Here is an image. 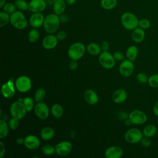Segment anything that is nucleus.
Returning a JSON list of instances; mask_svg holds the SVG:
<instances>
[{
	"instance_id": "f257e3e1",
	"label": "nucleus",
	"mask_w": 158,
	"mask_h": 158,
	"mask_svg": "<svg viewBox=\"0 0 158 158\" xmlns=\"http://www.w3.org/2000/svg\"><path fill=\"white\" fill-rule=\"evenodd\" d=\"M59 16L54 13L48 14L44 17L43 28L45 31L49 34H54L56 33L60 26Z\"/></svg>"
},
{
	"instance_id": "f03ea898",
	"label": "nucleus",
	"mask_w": 158,
	"mask_h": 158,
	"mask_svg": "<svg viewBox=\"0 0 158 158\" xmlns=\"http://www.w3.org/2000/svg\"><path fill=\"white\" fill-rule=\"evenodd\" d=\"M120 22L122 25L127 30H133L138 27L139 20L133 13L125 12L121 15Z\"/></svg>"
},
{
	"instance_id": "7ed1b4c3",
	"label": "nucleus",
	"mask_w": 158,
	"mask_h": 158,
	"mask_svg": "<svg viewBox=\"0 0 158 158\" xmlns=\"http://www.w3.org/2000/svg\"><path fill=\"white\" fill-rule=\"evenodd\" d=\"M10 24L18 30H23L28 25V20L21 10H16L10 14Z\"/></svg>"
},
{
	"instance_id": "20e7f679",
	"label": "nucleus",
	"mask_w": 158,
	"mask_h": 158,
	"mask_svg": "<svg viewBox=\"0 0 158 158\" xmlns=\"http://www.w3.org/2000/svg\"><path fill=\"white\" fill-rule=\"evenodd\" d=\"M86 48L83 43L81 42H76L70 45L68 49V56L71 60H78L80 59L86 51Z\"/></svg>"
},
{
	"instance_id": "39448f33",
	"label": "nucleus",
	"mask_w": 158,
	"mask_h": 158,
	"mask_svg": "<svg viewBox=\"0 0 158 158\" xmlns=\"http://www.w3.org/2000/svg\"><path fill=\"white\" fill-rule=\"evenodd\" d=\"M27 110L23 103L20 101L13 102L10 106V114L12 117L18 118L19 120L23 118L27 112Z\"/></svg>"
},
{
	"instance_id": "423d86ee",
	"label": "nucleus",
	"mask_w": 158,
	"mask_h": 158,
	"mask_svg": "<svg viewBox=\"0 0 158 158\" xmlns=\"http://www.w3.org/2000/svg\"><path fill=\"white\" fill-rule=\"evenodd\" d=\"M15 85L18 91L27 93L31 89L32 83L30 77L25 75H21L15 80Z\"/></svg>"
},
{
	"instance_id": "0eeeda50",
	"label": "nucleus",
	"mask_w": 158,
	"mask_h": 158,
	"mask_svg": "<svg viewBox=\"0 0 158 158\" xmlns=\"http://www.w3.org/2000/svg\"><path fill=\"white\" fill-rule=\"evenodd\" d=\"M115 60L109 51H102L99 56V62L101 65L106 69H112L115 64Z\"/></svg>"
},
{
	"instance_id": "6e6552de",
	"label": "nucleus",
	"mask_w": 158,
	"mask_h": 158,
	"mask_svg": "<svg viewBox=\"0 0 158 158\" xmlns=\"http://www.w3.org/2000/svg\"><path fill=\"white\" fill-rule=\"evenodd\" d=\"M143 137V132L136 128H130L125 133V139L130 144H136L140 142Z\"/></svg>"
},
{
	"instance_id": "1a4fd4ad",
	"label": "nucleus",
	"mask_w": 158,
	"mask_h": 158,
	"mask_svg": "<svg viewBox=\"0 0 158 158\" xmlns=\"http://www.w3.org/2000/svg\"><path fill=\"white\" fill-rule=\"evenodd\" d=\"M128 118L132 124L139 125L146 122L147 115L142 110H133L129 114Z\"/></svg>"
},
{
	"instance_id": "9d476101",
	"label": "nucleus",
	"mask_w": 158,
	"mask_h": 158,
	"mask_svg": "<svg viewBox=\"0 0 158 158\" xmlns=\"http://www.w3.org/2000/svg\"><path fill=\"white\" fill-rule=\"evenodd\" d=\"M15 85L13 78H9L1 86V93L7 99L12 98L15 94Z\"/></svg>"
},
{
	"instance_id": "9b49d317",
	"label": "nucleus",
	"mask_w": 158,
	"mask_h": 158,
	"mask_svg": "<svg viewBox=\"0 0 158 158\" xmlns=\"http://www.w3.org/2000/svg\"><path fill=\"white\" fill-rule=\"evenodd\" d=\"M119 73L123 77L131 76L135 70V65L132 60L124 59L119 65Z\"/></svg>"
},
{
	"instance_id": "f8f14e48",
	"label": "nucleus",
	"mask_w": 158,
	"mask_h": 158,
	"mask_svg": "<svg viewBox=\"0 0 158 158\" xmlns=\"http://www.w3.org/2000/svg\"><path fill=\"white\" fill-rule=\"evenodd\" d=\"M34 112L37 117L41 120L46 119L49 115V109L48 105L43 102H38L34 107Z\"/></svg>"
},
{
	"instance_id": "ddd939ff",
	"label": "nucleus",
	"mask_w": 158,
	"mask_h": 158,
	"mask_svg": "<svg viewBox=\"0 0 158 158\" xmlns=\"http://www.w3.org/2000/svg\"><path fill=\"white\" fill-rule=\"evenodd\" d=\"M56 153L60 156L69 155L72 149V144L69 141H62L55 145Z\"/></svg>"
},
{
	"instance_id": "4468645a",
	"label": "nucleus",
	"mask_w": 158,
	"mask_h": 158,
	"mask_svg": "<svg viewBox=\"0 0 158 158\" xmlns=\"http://www.w3.org/2000/svg\"><path fill=\"white\" fill-rule=\"evenodd\" d=\"M45 0H30L28 2V10L34 12H42L47 6Z\"/></svg>"
},
{
	"instance_id": "2eb2a0df",
	"label": "nucleus",
	"mask_w": 158,
	"mask_h": 158,
	"mask_svg": "<svg viewBox=\"0 0 158 158\" xmlns=\"http://www.w3.org/2000/svg\"><path fill=\"white\" fill-rule=\"evenodd\" d=\"M41 144L39 138L33 135H29L25 138L23 145L30 150L38 149Z\"/></svg>"
},
{
	"instance_id": "dca6fc26",
	"label": "nucleus",
	"mask_w": 158,
	"mask_h": 158,
	"mask_svg": "<svg viewBox=\"0 0 158 158\" xmlns=\"http://www.w3.org/2000/svg\"><path fill=\"white\" fill-rule=\"evenodd\" d=\"M44 17L41 12L33 13L29 19L30 25L35 28H38L43 26Z\"/></svg>"
},
{
	"instance_id": "f3484780",
	"label": "nucleus",
	"mask_w": 158,
	"mask_h": 158,
	"mask_svg": "<svg viewBox=\"0 0 158 158\" xmlns=\"http://www.w3.org/2000/svg\"><path fill=\"white\" fill-rule=\"evenodd\" d=\"M58 40L56 35L53 34H49L46 35L42 40V46L43 47L47 49H52L57 44Z\"/></svg>"
},
{
	"instance_id": "a211bd4d",
	"label": "nucleus",
	"mask_w": 158,
	"mask_h": 158,
	"mask_svg": "<svg viewBox=\"0 0 158 158\" xmlns=\"http://www.w3.org/2000/svg\"><path fill=\"white\" fill-rule=\"evenodd\" d=\"M123 154V149L118 146H110L105 151V157L106 158H120Z\"/></svg>"
},
{
	"instance_id": "6ab92c4d",
	"label": "nucleus",
	"mask_w": 158,
	"mask_h": 158,
	"mask_svg": "<svg viewBox=\"0 0 158 158\" xmlns=\"http://www.w3.org/2000/svg\"><path fill=\"white\" fill-rule=\"evenodd\" d=\"M84 99L89 105H94L99 101V96L92 89H88L84 93Z\"/></svg>"
},
{
	"instance_id": "aec40b11",
	"label": "nucleus",
	"mask_w": 158,
	"mask_h": 158,
	"mask_svg": "<svg viewBox=\"0 0 158 158\" xmlns=\"http://www.w3.org/2000/svg\"><path fill=\"white\" fill-rule=\"evenodd\" d=\"M127 99V93L124 89H116L112 95V101L116 104H120Z\"/></svg>"
},
{
	"instance_id": "412c9836",
	"label": "nucleus",
	"mask_w": 158,
	"mask_h": 158,
	"mask_svg": "<svg viewBox=\"0 0 158 158\" xmlns=\"http://www.w3.org/2000/svg\"><path fill=\"white\" fill-rule=\"evenodd\" d=\"M131 39L133 41L136 43L142 42L145 38V31L144 30L138 27L132 30L131 32Z\"/></svg>"
},
{
	"instance_id": "4be33fe9",
	"label": "nucleus",
	"mask_w": 158,
	"mask_h": 158,
	"mask_svg": "<svg viewBox=\"0 0 158 158\" xmlns=\"http://www.w3.org/2000/svg\"><path fill=\"white\" fill-rule=\"evenodd\" d=\"M55 135L54 130L50 127H45L42 128L40 133L41 138L44 141L52 139Z\"/></svg>"
},
{
	"instance_id": "5701e85b",
	"label": "nucleus",
	"mask_w": 158,
	"mask_h": 158,
	"mask_svg": "<svg viewBox=\"0 0 158 158\" xmlns=\"http://www.w3.org/2000/svg\"><path fill=\"white\" fill-rule=\"evenodd\" d=\"M66 2L64 0H57L53 6V12L57 15H60L64 13L66 9Z\"/></svg>"
},
{
	"instance_id": "b1692460",
	"label": "nucleus",
	"mask_w": 158,
	"mask_h": 158,
	"mask_svg": "<svg viewBox=\"0 0 158 158\" xmlns=\"http://www.w3.org/2000/svg\"><path fill=\"white\" fill-rule=\"evenodd\" d=\"M87 51L92 56H98L101 52V48L96 43H90L86 47Z\"/></svg>"
},
{
	"instance_id": "393cba45",
	"label": "nucleus",
	"mask_w": 158,
	"mask_h": 158,
	"mask_svg": "<svg viewBox=\"0 0 158 158\" xmlns=\"http://www.w3.org/2000/svg\"><path fill=\"white\" fill-rule=\"evenodd\" d=\"M142 132L144 136L151 138L156 135L157 133V128L156 125L153 124H148L144 127Z\"/></svg>"
},
{
	"instance_id": "a878e982",
	"label": "nucleus",
	"mask_w": 158,
	"mask_h": 158,
	"mask_svg": "<svg viewBox=\"0 0 158 158\" xmlns=\"http://www.w3.org/2000/svg\"><path fill=\"white\" fill-rule=\"evenodd\" d=\"M51 112L54 118H59L63 115L64 114L63 107L59 104H54L51 107Z\"/></svg>"
},
{
	"instance_id": "bb28decb",
	"label": "nucleus",
	"mask_w": 158,
	"mask_h": 158,
	"mask_svg": "<svg viewBox=\"0 0 158 158\" xmlns=\"http://www.w3.org/2000/svg\"><path fill=\"white\" fill-rule=\"evenodd\" d=\"M138 49L136 46L132 45L129 46L126 51V56L128 59L134 60L138 56Z\"/></svg>"
},
{
	"instance_id": "cd10ccee",
	"label": "nucleus",
	"mask_w": 158,
	"mask_h": 158,
	"mask_svg": "<svg viewBox=\"0 0 158 158\" xmlns=\"http://www.w3.org/2000/svg\"><path fill=\"white\" fill-rule=\"evenodd\" d=\"M9 129L7 122L5 120L1 118L0 120V138L1 139L5 138L7 136Z\"/></svg>"
},
{
	"instance_id": "c85d7f7f",
	"label": "nucleus",
	"mask_w": 158,
	"mask_h": 158,
	"mask_svg": "<svg viewBox=\"0 0 158 158\" xmlns=\"http://www.w3.org/2000/svg\"><path fill=\"white\" fill-rule=\"evenodd\" d=\"M117 4V0H101V6L105 10H112Z\"/></svg>"
},
{
	"instance_id": "c756f323",
	"label": "nucleus",
	"mask_w": 158,
	"mask_h": 158,
	"mask_svg": "<svg viewBox=\"0 0 158 158\" xmlns=\"http://www.w3.org/2000/svg\"><path fill=\"white\" fill-rule=\"evenodd\" d=\"M40 38V32L37 28H33L28 33V40L30 43H36Z\"/></svg>"
},
{
	"instance_id": "7c9ffc66",
	"label": "nucleus",
	"mask_w": 158,
	"mask_h": 158,
	"mask_svg": "<svg viewBox=\"0 0 158 158\" xmlns=\"http://www.w3.org/2000/svg\"><path fill=\"white\" fill-rule=\"evenodd\" d=\"M10 20V15L4 11L0 12V27H4L7 25Z\"/></svg>"
},
{
	"instance_id": "2f4dec72",
	"label": "nucleus",
	"mask_w": 158,
	"mask_h": 158,
	"mask_svg": "<svg viewBox=\"0 0 158 158\" xmlns=\"http://www.w3.org/2000/svg\"><path fill=\"white\" fill-rule=\"evenodd\" d=\"M46 97V91L43 88H38L34 95V99L37 102H42Z\"/></svg>"
},
{
	"instance_id": "473e14b6",
	"label": "nucleus",
	"mask_w": 158,
	"mask_h": 158,
	"mask_svg": "<svg viewBox=\"0 0 158 158\" xmlns=\"http://www.w3.org/2000/svg\"><path fill=\"white\" fill-rule=\"evenodd\" d=\"M23 103L24 104L28 112L31 111L35 106H34V99L31 97H25L23 99Z\"/></svg>"
},
{
	"instance_id": "72a5a7b5",
	"label": "nucleus",
	"mask_w": 158,
	"mask_h": 158,
	"mask_svg": "<svg viewBox=\"0 0 158 158\" xmlns=\"http://www.w3.org/2000/svg\"><path fill=\"white\" fill-rule=\"evenodd\" d=\"M14 4L19 10H28V2L26 0H15Z\"/></svg>"
},
{
	"instance_id": "f704fd0d",
	"label": "nucleus",
	"mask_w": 158,
	"mask_h": 158,
	"mask_svg": "<svg viewBox=\"0 0 158 158\" xmlns=\"http://www.w3.org/2000/svg\"><path fill=\"white\" fill-rule=\"evenodd\" d=\"M2 9L3 11L8 13L10 15L17 10V7H16L14 2L13 3V2H6L4 5V6L2 7Z\"/></svg>"
},
{
	"instance_id": "c9c22d12",
	"label": "nucleus",
	"mask_w": 158,
	"mask_h": 158,
	"mask_svg": "<svg viewBox=\"0 0 158 158\" xmlns=\"http://www.w3.org/2000/svg\"><path fill=\"white\" fill-rule=\"evenodd\" d=\"M42 152L46 156H52L56 153L55 146L51 144H46L41 149Z\"/></svg>"
},
{
	"instance_id": "e433bc0d",
	"label": "nucleus",
	"mask_w": 158,
	"mask_h": 158,
	"mask_svg": "<svg viewBox=\"0 0 158 158\" xmlns=\"http://www.w3.org/2000/svg\"><path fill=\"white\" fill-rule=\"evenodd\" d=\"M148 83L152 88H158V73L151 75L149 77Z\"/></svg>"
},
{
	"instance_id": "4c0bfd02",
	"label": "nucleus",
	"mask_w": 158,
	"mask_h": 158,
	"mask_svg": "<svg viewBox=\"0 0 158 158\" xmlns=\"http://www.w3.org/2000/svg\"><path fill=\"white\" fill-rule=\"evenodd\" d=\"M7 123H8L9 127L10 130H17L20 125L19 119L14 118V117H12L11 118H10L8 120Z\"/></svg>"
},
{
	"instance_id": "58836bf2",
	"label": "nucleus",
	"mask_w": 158,
	"mask_h": 158,
	"mask_svg": "<svg viewBox=\"0 0 158 158\" xmlns=\"http://www.w3.org/2000/svg\"><path fill=\"white\" fill-rule=\"evenodd\" d=\"M148 79H149V77H148V75L143 72H139L136 75L137 81L139 83L142 84L147 83L148 81Z\"/></svg>"
},
{
	"instance_id": "ea45409f",
	"label": "nucleus",
	"mask_w": 158,
	"mask_h": 158,
	"mask_svg": "<svg viewBox=\"0 0 158 158\" xmlns=\"http://www.w3.org/2000/svg\"><path fill=\"white\" fill-rule=\"evenodd\" d=\"M151 26V22L146 19H142L141 20H139V23L138 27L144 29L146 30L149 28Z\"/></svg>"
},
{
	"instance_id": "a19ab883",
	"label": "nucleus",
	"mask_w": 158,
	"mask_h": 158,
	"mask_svg": "<svg viewBox=\"0 0 158 158\" xmlns=\"http://www.w3.org/2000/svg\"><path fill=\"white\" fill-rule=\"evenodd\" d=\"M113 56L117 61H123L125 59V56L123 52L119 51H117L114 52Z\"/></svg>"
},
{
	"instance_id": "79ce46f5",
	"label": "nucleus",
	"mask_w": 158,
	"mask_h": 158,
	"mask_svg": "<svg viewBox=\"0 0 158 158\" xmlns=\"http://www.w3.org/2000/svg\"><path fill=\"white\" fill-rule=\"evenodd\" d=\"M141 145L144 147V148H148L151 145V140L150 139V138L147 137V136H144L143 137V138L141 139V141H140Z\"/></svg>"
},
{
	"instance_id": "37998d69",
	"label": "nucleus",
	"mask_w": 158,
	"mask_h": 158,
	"mask_svg": "<svg viewBox=\"0 0 158 158\" xmlns=\"http://www.w3.org/2000/svg\"><path fill=\"white\" fill-rule=\"evenodd\" d=\"M67 35V34L66 31H65L64 30H60L57 33L56 36L59 41H62L66 38Z\"/></svg>"
},
{
	"instance_id": "c03bdc74",
	"label": "nucleus",
	"mask_w": 158,
	"mask_h": 158,
	"mask_svg": "<svg viewBox=\"0 0 158 158\" xmlns=\"http://www.w3.org/2000/svg\"><path fill=\"white\" fill-rule=\"evenodd\" d=\"M128 113L125 111H120L118 112L117 114V118L120 120H125L128 118Z\"/></svg>"
},
{
	"instance_id": "a18cd8bd",
	"label": "nucleus",
	"mask_w": 158,
	"mask_h": 158,
	"mask_svg": "<svg viewBox=\"0 0 158 158\" xmlns=\"http://www.w3.org/2000/svg\"><path fill=\"white\" fill-rule=\"evenodd\" d=\"M59 19H60V23H67L69 21L70 17H69V15L68 14L63 13L62 14L59 15Z\"/></svg>"
},
{
	"instance_id": "49530a36",
	"label": "nucleus",
	"mask_w": 158,
	"mask_h": 158,
	"mask_svg": "<svg viewBox=\"0 0 158 158\" xmlns=\"http://www.w3.org/2000/svg\"><path fill=\"white\" fill-rule=\"evenodd\" d=\"M101 48L102 51H108L109 48V44L107 41H104L101 44Z\"/></svg>"
},
{
	"instance_id": "de8ad7c7",
	"label": "nucleus",
	"mask_w": 158,
	"mask_h": 158,
	"mask_svg": "<svg viewBox=\"0 0 158 158\" xmlns=\"http://www.w3.org/2000/svg\"><path fill=\"white\" fill-rule=\"evenodd\" d=\"M78 67V62H77V60H72L70 63H69V68L72 70H76Z\"/></svg>"
},
{
	"instance_id": "09e8293b",
	"label": "nucleus",
	"mask_w": 158,
	"mask_h": 158,
	"mask_svg": "<svg viewBox=\"0 0 158 158\" xmlns=\"http://www.w3.org/2000/svg\"><path fill=\"white\" fill-rule=\"evenodd\" d=\"M6 147L2 141H0V157L2 158L5 154Z\"/></svg>"
},
{
	"instance_id": "8fccbe9b",
	"label": "nucleus",
	"mask_w": 158,
	"mask_h": 158,
	"mask_svg": "<svg viewBox=\"0 0 158 158\" xmlns=\"http://www.w3.org/2000/svg\"><path fill=\"white\" fill-rule=\"evenodd\" d=\"M153 114L156 115L158 117V101L156 102V104H154V107H153Z\"/></svg>"
},
{
	"instance_id": "3c124183",
	"label": "nucleus",
	"mask_w": 158,
	"mask_h": 158,
	"mask_svg": "<svg viewBox=\"0 0 158 158\" xmlns=\"http://www.w3.org/2000/svg\"><path fill=\"white\" fill-rule=\"evenodd\" d=\"M24 139L25 138H22V137H20V138H18L16 140V143L17 144L19 145H22V144H24Z\"/></svg>"
},
{
	"instance_id": "603ef678",
	"label": "nucleus",
	"mask_w": 158,
	"mask_h": 158,
	"mask_svg": "<svg viewBox=\"0 0 158 158\" xmlns=\"http://www.w3.org/2000/svg\"><path fill=\"white\" fill-rule=\"evenodd\" d=\"M64 1L66 2L67 5L72 6V5H73L76 2L77 0H64Z\"/></svg>"
},
{
	"instance_id": "864d4df0",
	"label": "nucleus",
	"mask_w": 158,
	"mask_h": 158,
	"mask_svg": "<svg viewBox=\"0 0 158 158\" xmlns=\"http://www.w3.org/2000/svg\"><path fill=\"white\" fill-rule=\"evenodd\" d=\"M46 3L48 4H49V5H53L54 3L57 1V0H45Z\"/></svg>"
},
{
	"instance_id": "5fc2aeb1",
	"label": "nucleus",
	"mask_w": 158,
	"mask_h": 158,
	"mask_svg": "<svg viewBox=\"0 0 158 158\" xmlns=\"http://www.w3.org/2000/svg\"><path fill=\"white\" fill-rule=\"evenodd\" d=\"M6 3V0H0V8L2 9Z\"/></svg>"
}]
</instances>
